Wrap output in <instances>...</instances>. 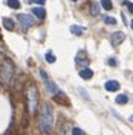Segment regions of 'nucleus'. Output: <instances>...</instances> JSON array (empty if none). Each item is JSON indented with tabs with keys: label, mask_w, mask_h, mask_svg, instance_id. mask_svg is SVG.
<instances>
[{
	"label": "nucleus",
	"mask_w": 133,
	"mask_h": 135,
	"mask_svg": "<svg viewBox=\"0 0 133 135\" xmlns=\"http://www.w3.org/2000/svg\"><path fill=\"white\" fill-rule=\"evenodd\" d=\"M40 131L43 134H49L54 127V110L49 104H43L42 110H40V121H38Z\"/></svg>",
	"instance_id": "obj_1"
},
{
	"label": "nucleus",
	"mask_w": 133,
	"mask_h": 135,
	"mask_svg": "<svg viewBox=\"0 0 133 135\" xmlns=\"http://www.w3.org/2000/svg\"><path fill=\"white\" fill-rule=\"evenodd\" d=\"M14 75H16L14 63L6 57L2 59V63H0V83L3 86H9L14 80Z\"/></svg>",
	"instance_id": "obj_2"
},
{
	"label": "nucleus",
	"mask_w": 133,
	"mask_h": 135,
	"mask_svg": "<svg viewBox=\"0 0 133 135\" xmlns=\"http://www.w3.org/2000/svg\"><path fill=\"white\" fill-rule=\"evenodd\" d=\"M26 101H28V112L34 115L37 106H38V89L37 86L32 83L28 84V89H26Z\"/></svg>",
	"instance_id": "obj_3"
},
{
	"label": "nucleus",
	"mask_w": 133,
	"mask_h": 135,
	"mask_svg": "<svg viewBox=\"0 0 133 135\" xmlns=\"http://www.w3.org/2000/svg\"><path fill=\"white\" fill-rule=\"evenodd\" d=\"M40 77H42L43 83H44V88L48 89V92L52 94V95H57V94H60L58 86H57V84H55V83H54V81L49 78V77H48V74L44 72V69H40Z\"/></svg>",
	"instance_id": "obj_4"
},
{
	"label": "nucleus",
	"mask_w": 133,
	"mask_h": 135,
	"mask_svg": "<svg viewBox=\"0 0 133 135\" xmlns=\"http://www.w3.org/2000/svg\"><path fill=\"white\" fill-rule=\"evenodd\" d=\"M17 20L22 23V26H23L25 31L35 25V18H34L32 16H29V14H17Z\"/></svg>",
	"instance_id": "obj_5"
},
{
	"label": "nucleus",
	"mask_w": 133,
	"mask_h": 135,
	"mask_svg": "<svg viewBox=\"0 0 133 135\" xmlns=\"http://www.w3.org/2000/svg\"><path fill=\"white\" fill-rule=\"evenodd\" d=\"M125 38V34L122 31H118V32H113L112 34V45L113 46H118L119 43H122Z\"/></svg>",
	"instance_id": "obj_6"
},
{
	"label": "nucleus",
	"mask_w": 133,
	"mask_h": 135,
	"mask_svg": "<svg viewBox=\"0 0 133 135\" xmlns=\"http://www.w3.org/2000/svg\"><path fill=\"white\" fill-rule=\"evenodd\" d=\"M31 11H32V14L37 17V18H40V20H44V18H46V11H44L43 6H34Z\"/></svg>",
	"instance_id": "obj_7"
},
{
	"label": "nucleus",
	"mask_w": 133,
	"mask_h": 135,
	"mask_svg": "<svg viewBox=\"0 0 133 135\" xmlns=\"http://www.w3.org/2000/svg\"><path fill=\"white\" fill-rule=\"evenodd\" d=\"M104 88H106V91H109V92H115V91L119 89V83H118L116 80H109V81L104 83Z\"/></svg>",
	"instance_id": "obj_8"
},
{
	"label": "nucleus",
	"mask_w": 133,
	"mask_h": 135,
	"mask_svg": "<svg viewBox=\"0 0 133 135\" xmlns=\"http://www.w3.org/2000/svg\"><path fill=\"white\" fill-rule=\"evenodd\" d=\"M80 77H81L83 80H90L92 77H93V71H92L90 68H83V69L80 71Z\"/></svg>",
	"instance_id": "obj_9"
},
{
	"label": "nucleus",
	"mask_w": 133,
	"mask_h": 135,
	"mask_svg": "<svg viewBox=\"0 0 133 135\" xmlns=\"http://www.w3.org/2000/svg\"><path fill=\"white\" fill-rule=\"evenodd\" d=\"M2 23H3V28L8 29V31H14V28H16V23H14L11 18H8V17H3Z\"/></svg>",
	"instance_id": "obj_10"
},
{
	"label": "nucleus",
	"mask_w": 133,
	"mask_h": 135,
	"mask_svg": "<svg viewBox=\"0 0 133 135\" xmlns=\"http://www.w3.org/2000/svg\"><path fill=\"white\" fill-rule=\"evenodd\" d=\"M70 32L74 34V35H83V34L86 32V28H83V26L72 25V26H70Z\"/></svg>",
	"instance_id": "obj_11"
},
{
	"label": "nucleus",
	"mask_w": 133,
	"mask_h": 135,
	"mask_svg": "<svg viewBox=\"0 0 133 135\" xmlns=\"http://www.w3.org/2000/svg\"><path fill=\"white\" fill-rule=\"evenodd\" d=\"M75 61H76L78 65H80V63H84V65H86V63H89V59H87L86 52L81 51V52H78V55H76V60H75Z\"/></svg>",
	"instance_id": "obj_12"
},
{
	"label": "nucleus",
	"mask_w": 133,
	"mask_h": 135,
	"mask_svg": "<svg viewBox=\"0 0 133 135\" xmlns=\"http://www.w3.org/2000/svg\"><path fill=\"white\" fill-rule=\"evenodd\" d=\"M57 135H69V126H67V123H61L60 124V129H58V134Z\"/></svg>",
	"instance_id": "obj_13"
},
{
	"label": "nucleus",
	"mask_w": 133,
	"mask_h": 135,
	"mask_svg": "<svg viewBox=\"0 0 133 135\" xmlns=\"http://www.w3.org/2000/svg\"><path fill=\"white\" fill-rule=\"evenodd\" d=\"M115 101H116L118 104H125V103L129 101V97L124 95V94H121V95H118L116 98H115Z\"/></svg>",
	"instance_id": "obj_14"
},
{
	"label": "nucleus",
	"mask_w": 133,
	"mask_h": 135,
	"mask_svg": "<svg viewBox=\"0 0 133 135\" xmlns=\"http://www.w3.org/2000/svg\"><path fill=\"white\" fill-rule=\"evenodd\" d=\"M101 6L106 9V11H110V9L113 8V5H112L110 0H101Z\"/></svg>",
	"instance_id": "obj_15"
},
{
	"label": "nucleus",
	"mask_w": 133,
	"mask_h": 135,
	"mask_svg": "<svg viewBox=\"0 0 133 135\" xmlns=\"http://www.w3.org/2000/svg\"><path fill=\"white\" fill-rule=\"evenodd\" d=\"M6 3H8L9 8H12V9H18L20 8V2H18V0H8Z\"/></svg>",
	"instance_id": "obj_16"
},
{
	"label": "nucleus",
	"mask_w": 133,
	"mask_h": 135,
	"mask_svg": "<svg viewBox=\"0 0 133 135\" xmlns=\"http://www.w3.org/2000/svg\"><path fill=\"white\" fill-rule=\"evenodd\" d=\"M90 14L92 16H98L100 14V6L96 3H92L90 5Z\"/></svg>",
	"instance_id": "obj_17"
},
{
	"label": "nucleus",
	"mask_w": 133,
	"mask_h": 135,
	"mask_svg": "<svg viewBox=\"0 0 133 135\" xmlns=\"http://www.w3.org/2000/svg\"><path fill=\"white\" fill-rule=\"evenodd\" d=\"M55 55H54V52H50V51H48L46 52V61L48 63H55Z\"/></svg>",
	"instance_id": "obj_18"
},
{
	"label": "nucleus",
	"mask_w": 133,
	"mask_h": 135,
	"mask_svg": "<svg viewBox=\"0 0 133 135\" xmlns=\"http://www.w3.org/2000/svg\"><path fill=\"white\" fill-rule=\"evenodd\" d=\"M103 20H104V23H107V25H115V23H116V18H115V17L104 16L103 17Z\"/></svg>",
	"instance_id": "obj_19"
},
{
	"label": "nucleus",
	"mask_w": 133,
	"mask_h": 135,
	"mask_svg": "<svg viewBox=\"0 0 133 135\" xmlns=\"http://www.w3.org/2000/svg\"><path fill=\"white\" fill-rule=\"evenodd\" d=\"M72 135H84V131L80 127H74L72 129Z\"/></svg>",
	"instance_id": "obj_20"
},
{
	"label": "nucleus",
	"mask_w": 133,
	"mask_h": 135,
	"mask_svg": "<svg viewBox=\"0 0 133 135\" xmlns=\"http://www.w3.org/2000/svg\"><path fill=\"white\" fill-rule=\"evenodd\" d=\"M78 92H80V94H83V98H84V100H90V98H89V95H87V92L84 91L83 88H78Z\"/></svg>",
	"instance_id": "obj_21"
},
{
	"label": "nucleus",
	"mask_w": 133,
	"mask_h": 135,
	"mask_svg": "<svg viewBox=\"0 0 133 135\" xmlns=\"http://www.w3.org/2000/svg\"><path fill=\"white\" fill-rule=\"evenodd\" d=\"M124 5L127 6V8H129V11H130V12L133 14V3H132V2H129V0H125V2H124Z\"/></svg>",
	"instance_id": "obj_22"
},
{
	"label": "nucleus",
	"mask_w": 133,
	"mask_h": 135,
	"mask_svg": "<svg viewBox=\"0 0 133 135\" xmlns=\"http://www.w3.org/2000/svg\"><path fill=\"white\" fill-rule=\"evenodd\" d=\"M107 63H109V65H110V66H116V65H118V61H116V60H115V59H110V60H109V61H107Z\"/></svg>",
	"instance_id": "obj_23"
},
{
	"label": "nucleus",
	"mask_w": 133,
	"mask_h": 135,
	"mask_svg": "<svg viewBox=\"0 0 133 135\" xmlns=\"http://www.w3.org/2000/svg\"><path fill=\"white\" fill-rule=\"evenodd\" d=\"M29 2H31V3H38V5L42 6V5L44 3V2H46V0H29Z\"/></svg>",
	"instance_id": "obj_24"
},
{
	"label": "nucleus",
	"mask_w": 133,
	"mask_h": 135,
	"mask_svg": "<svg viewBox=\"0 0 133 135\" xmlns=\"http://www.w3.org/2000/svg\"><path fill=\"white\" fill-rule=\"evenodd\" d=\"M130 121H132V123H133V115H130Z\"/></svg>",
	"instance_id": "obj_25"
},
{
	"label": "nucleus",
	"mask_w": 133,
	"mask_h": 135,
	"mask_svg": "<svg viewBox=\"0 0 133 135\" xmlns=\"http://www.w3.org/2000/svg\"><path fill=\"white\" fill-rule=\"evenodd\" d=\"M130 26H132V29H133V20H132V23H130Z\"/></svg>",
	"instance_id": "obj_26"
},
{
	"label": "nucleus",
	"mask_w": 133,
	"mask_h": 135,
	"mask_svg": "<svg viewBox=\"0 0 133 135\" xmlns=\"http://www.w3.org/2000/svg\"><path fill=\"white\" fill-rule=\"evenodd\" d=\"M72 2H76V0H72Z\"/></svg>",
	"instance_id": "obj_27"
}]
</instances>
